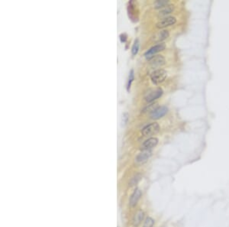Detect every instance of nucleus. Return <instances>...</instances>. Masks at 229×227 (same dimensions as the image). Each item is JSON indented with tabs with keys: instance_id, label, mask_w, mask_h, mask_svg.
Returning a JSON list of instances; mask_svg holds the SVG:
<instances>
[{
	"instance_id": "0eeeda50",
	"label": "nucleus",
	"mask_w": 229,
	"mask_h": 227,
	"mask_svg": "<svg viewBox=\"0 0 229 227\" xmlns=\"http://www.w3.org/2000/svg\"><path fill=\"white\" fill-rule=\"evenodd\" d=\"M158 144V139L156 137H151L147 139L143 144H142L141 149L142 150H151L153 148L156 147V145Z\"/></svg>"
},
{
	"instance_id": "9d476101",
	"label": "nucleus",
	"mask_w": 229,
	"mask_h": 227,
	"mask_svg": "<svg viewBox=\"0 0 229 227\" xmlns=\"http://www.w3.org/2000/svg\"><path fill=\"white\" fill-rule=\"evenodd\" d=\"M168 37L169 31H167V30H161V31H159L158 33L154 34V36L153 37V41H154V42L161 43L160 41L165 40V39H167Z\"/></svg>"
},
{
	"instance_id": "a211bd4d",
	"label": "nucleus",
	"mask_w": 229,
	"mask_h": 227,
	"mask_svg": "<svg viewBox=\"0 0 229 227\" xmlns=\"http://www.w3.org/2000/svg\"><path fill=\"white\" fill-rule=\"evenodd\" d=\"M133 80H134V71L133 70H132V71H130V73H129L128 81V86H127L128 91H129V90H130L131 85H132V81H133Z\"/></svg>"
},
{
	"instance_id": "f8f14e48",
	"label": "nucleus",
	"mask_w": 229,
	"mask_h": 227,
	"mask_svg": "<svg viewBox=\"0 0 229 227\" xmlns=\"http://www.w3.org/2000/svg\"><path fill=\"white\" fill-rule=\"evenodd\" d=\"M144 219V212L142 210H138L134 216L133 218V225L135 227H137L141 223L142 220Z\"/></svg>"
},
{
	"instance_id": "2eb2a0df",
	"label": "nucleus",
	"mask_w": 229,
	"mask_h": 227,
	"mask_svg": "<svg viewBox=\"0 0 229 227\" xmlns=\"http://www.w3.org/2000/svg\"><path fill=\"white\" fill-rule=\"evenodd\" d=\"M167 5H169L168 1H157L154 3V8L155 9H163Z\"/></svg>"
},
{
	"instance_id": "f257e3e1",
	"label": "nucleus",
	"mask_w": 229,
	"mask_h": 227,
	"mask_svg": "<svg viewBox=\"0 0 229 227\" xmlns=\"http://www.w3.org/2000/svg\"><path fill=\"white\" fill-rule=\"evenodd\" d=\"M167 77V73L165 70L164 69H157L154 71V72L151 73V80L153 83L155 85H158L163 83L166 80Z\"/></svg>"
},
{
	"instance_id": "dca6fc26",
	"label": "nucleus",
	"mask_w": 229,
	"mask_h": 227,
	"mask_svg": "<svg viewBox=\"0 0 229 227\" xmlns=\"http://www.w3.org/2000/svg\"><path fill=\"white\" fill-rule=\"evenodd\" d=\"M138 50H139V41H138V39H136V40L135 41V43H134L133 46H132V55H133V56L136 55L137 54V52H138Z\"/></svg>"
},
{
	"instance_id": "ddd939ff",
	"label": "nucleus",
	"mask_w": 229,
	"mask_h": 227,
	"mask_svg": "<svg viewBox=\"0 0 229 227\" xmlns=\"http://www.w3.org/2000/svg\"><path fill=\"white\" fill-rule=\"evenodd\" d=\"M173 9H174V7H173V5H167V6L163 8L160 11L159 16H166L167 15H169V14L171 13L173 11Z\"/></svg>"
},
{
	"instance_id": "20e7f679",
	"label": "nucleus",
	"mask_w": 229,
	"mask_h": 227,
	"mask_svg": "<svg viewBox=\"0 0 229 227\" xmlns=\"http://www.w3.org/2000/svg\"><path fill=\"white\" fill-rule=\"evenodd\" d=\"M163 94V90L161 88H157L155 90H151L145 96V100L148 103H151L155 99L160 98Z\"/></svg>"
},
{
	"instance_id": "4468645a",
	"label": "nucleus",
	"mask_w": 229,
	"mask_h": 227,
	"mask_svg": "<svg viewBox=\"0 0 229 227\" xmlns=\"http://www.w3.org/2000/svg\"><path fill=\"white\" fill-rule=\"evenodd\" d=\"M158 107H159V106H157V103H152V104L148 105L147 107H145L144 109H143V111H142V112H153L154 110H155L156 109H157V108H158Z\"/></svg>"
},
{
	"instance_id": "423d86ee",
	"label": "nucleus",
	"mask_w": 229,
	"mask_h": 227,
	"mask_svg": "<svg viewBox=\"0 0 229 227\" xmlns=\"http://www.w3.org/2000/svg\"><path fill=\"white\" fill-rule=\"evenodd\" d=\"M176 22V19L175 17L169 16V17H166V18H163V19H161L160 22H157L156 26H157V28H166V27H168V26H170V25H174Z\"/></svg>"
},
{
	"instance_id": "6ab92c4d",
	"label": "nucleus",
	"mask_w": 229,
	"mask_h": 227,
	"mask_svg": "<svg viewBox=\"0 0 229 227\" xmlns=\"http://www.w3.org/2000/svg\"><path fill=\"white\" fill-rule=\"evenodd\" d=\"M120 40H121V42H125L126 40H127V34H121V35H120Z\"/></svg>"
},
{
	"instance_id": "f3484780",
	"label": "nucleus",
	"mask_w": 229,
	"mask_h": 227,
	"mask_svg": "<svg viewBox=\"0 0 229 227\" xmlns=\"http://www.w3.org/2000/svg\"><path fill=\"white\" fill-rule=\"evenodd\" d=\"M154 225V220L151 217H148L145 220L143 227H153Z\"/></svg>"
},
{
	"instance_id": "6e6552de",
	"label": "nucleus",
	"mask_w": 229,
	"mask_h": 227,
	"mask_svg": "<svg viewBox=\"0 0 229 227\" xmlns=\"http://www.w3.org/2000/svg\"><path fill=\"white\" fill-rule=\"evenodd\" d=\"M165 63V58L162 55H156L150 60V64L153 68H157Z\"/></svg>"
},
{
	"instance_id": "39448f33",
	"label": "nucleus",
	"mask_w": 229,
	"mask_h": 227,
	"mask_svg": "<svg viewBox=\"0 0 229 227\" xmlns=\"http://www.w3.org/2000/svg\"><path fill=\"white\" fill-rule=\"evenodd\" d=\"M168 112V108L167 106H159L153 112H151V117L153 120H159L166 115Z\"/></svg>"
},
{
	"instance_id": "9b49d317",
	"label": "nucleus",
	"mask_w": 229,
	"mask_h": 227,
	"mask_svg": "<svg viewBox=\"0 0 229 227\" xmlns=\"http://www.w3.org/2000/svg\"><path fill=\"white\" fill-rule=\"evenodd\" d=\"M141 191L139 189H136L134 191V193H132V197L130 198V205L132 206H135L136 205L138 201L140 200V197H141Z\"/></svg>"
},
{
	"instance_id": "f03ea898",
	"label": "nucleus",
	"mask_w": 229,
	"mask_h": 227,
	"mask_svg": "<svg viewBox=\"0 0 229 227\" xmlns=\"http://www.w3.org/2000/svg\"><path fill=\"white\" fill-rule=\"evenodd\" d=\"M160 129V127L158 123H153L146 125L144 128H143V129L141 130V133L144 136L150 137V136H154V135H156L157 133H158Z\"/></svg>"
},
{
	"instance_id": "1a4fd4ad",
	"label": "nucleus",
	"mask_w": 229,
	"mask_h": 227,
	"mask_svg": "<svg viewBox=\"0 0 229 227\" xmlns=\"http://www.w3.org/2000/svg\"><path fill=\"white\" fill-rule=\"evenodd\" d=\"M151 153H152V152L151 150H143V152H140V154L137 155L135 160L139 164L146 162L149 159L150 157L151 156Z\"/></svg>"
},
{
	"instance_id": "7ed1b4c3",
	"label": "nucleus",
	"mask_w": 229,
	"mask_h": 227,
	"mask_svg": "<svg viewBox=\"0 0 229 227\" xmlns=\"http://www.w3.org/2000/svg\"><path fill=\"white\" fill-rule=\"evenodd\" d=\"M165 48H166L165 43H163V42L158 43L157 44H156V45L153 46L152 47H151V48H150L149 50H148V51L145 53L144 56L146 57L148 60H151V58L154 57V55H155L156 54L158 53V52L162 51H164Z\"/></svg>"
}]
</instances>
